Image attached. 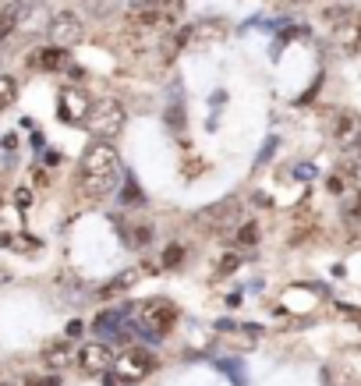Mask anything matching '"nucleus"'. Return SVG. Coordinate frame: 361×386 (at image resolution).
I'll return each instance as SVG.
<instances>
[{
	"label": "nucleus",
	"instance_id": "obj_1",
	"mask_svg": "<svg viewBox=\"0 0 361 386\" xmlns=\"http://www.w3.org/2000/svg\"><path fill=\"white\" fill-rule=\"evenodd\" d=\"M117 174H121V156L110 142H93L82 153V188H85V195H93V199L107 195L117 185Z\"/></svg>",
	"mask_w": 361,
	"mask_h": 386
},
{
	"label": "nucleus",
	"instance_id": "obj_2",
	"mask_svg": "<svg viewBox=\"0 0 361 386\" xmlns=\"http://www.w3.org/2000/svg\"><path fill=\"white\" fill-rule=\"evenodd\" d=\"M177 315H181V312H177L174 301H167V298H149V301L135 305L131 326H135V333L146 337V340H163V337L174 329Z\"/></svg>",
	"mask_w": 361,
	"mask_h": 386
},
{
	"label": "nucleus",
	"instance_id": "obj_3",
	"mask_svg": "<svg viewBox=\"0 0 361 386\" xmlns=\"http://www.w3.org/2000/svg\"><path fill=\"white\" fill-rule=\"evenodd\" d=\"M128 124V110L121 100H100L93 103L89 117H85V128L96 135V139H117Z\"/></svg>",
	"mask_w": 361,
	"mask_h": 386
},
{
	"label": "nucleus",
	"instance_id": "obj_4",
	"mask_svg": "<svg viewBox=\"0 0 361 386\" xmlns=\"http://www.w3.org/2000/svg\"><path fill=\"white\" fill-rule=\"evenodd\" d=\"M110 368H114V379H117V382H138V379L153 375V372L160 368V361H156V354L146 351V347H128Z\"/></svg>",
	"mask_w": 361,
	"mask_h": 386
},
{
	"label": "nucleus",
	"instance_id": "obj_5",
	"mask_svg": "<svg viewBox=\"0 0 361 386\" xmlns=\"http://www.w3.org/2000/svg\"><path fill=\"white\" fill-rule=\"evenodd\" d=\"M128 25L146 29V33H167V29H177V11H170L163 4H131Z\"/></svg>",
	"mask_w": 361,
	"mask_h": 386
},
{
	"label": "nucleus",
	"instance_id": "obj_6",
	"mask_svg": "<svg viewBox=\"0 0 361 386\" xmlns=\"http://www.w3.org/2000/svg\"><path fill=\"white\" fill-rule=\"evenodd\" d=\"M326 22L333 25V40L340 43V50L354 54L361 47V22L354 18L350 8H329L326 11Z\"/></svg>",
	"mask_w": 361,
	"mask_h": 386
},
{
	"label": "nucleus",
	"instance_id": "obj_7",
	"mask_svg": "<svg viewBox=\"0 0 361 386\" xmlns=\"http://www.w3.org/2000/svg\"><path fill=\"white\" fill-rule=\"evenodd\" d=\"M131 312H135V305H121V308H114V312H103V315L96 319V333H100V337H110V340H117V344H128V340L135 337Z\"/></svg>",
	"mask_w": 361,
	"mask_h": 386
},
{
	"label": "nucleus",
	"instance_id": "obj_8",
	"mask_svg": "<svg viewBox=\"0 0 361 386\" xmlns=\"http://www.w3.org/2000/svg\"><path fill=\"white\" fill-rule=\"evenodd\" d=\"M50 36H54V47L68 50L85 40V22L75 11H57V15H50Z\"/></svg>",
	"mask_w": 361,
	"mask_h": 386
},
{
	"label": "nucleus",
	"instance_id": "obj_9",
	"mask_svg": "<svg viewBox=\"0 0 361 386\" xmlns=\"http://www.w3.org/2000/svg\"><path fill=\"white\" fill-rule=\"evenodd\" d=\"M57 110H61V121H68V124H85V117H89V110H93V100H89L82 89L64 86V89L57 93Z\"/></svg>",
	"mask_w": 361,
	"mask_h": 386
},
{
	"label": "nucleus",
	"instance_id": "obj_10",
	"mask_svg": "<svg viewBox=\"0 0 361 386\" xmlns=\"http://www.w3.org/2000/svg\"><path fill=\"white\" fill-rule=\"evenodd\" d=\"M195 223H202L206 230H234L241 220H237V199H220L216 206H206L199 216H195Z\"/></svg>",
	"mask_w": 361,
	"mask_h": 386
},
{
	"label": "nucleus",
	"instance_id": "obj_11",
	"mask_svg": "<svg viewBox=\"0 0 361 386\" xmlns=\"http://www.w3.org/2000/svg\"><path fill=\"white\" fill-rule=\"evenodd\" d=\"M329 139H333L336 146H357V142H361V117L340 110V114L333 117V124H329Z\"/></svg>",
	"mask_w": 361,
	"mask_h": 386
},
{
	"label": "nucleus",
	"instance_id": "obj_12",
	"mask_svg": "<svg viewBox=\"0 0 361 386\" xmlns=\"http://www.w3.org/2000/svg\"><path fill=\"white\" fill-rule=\"evenodd\" d=\"M75 361H78L82 372H107L114 365V354H110L107 344H85V347H78Z\"/></svg>",
	"mask_w": 361,
	"mask_h": 386
},
{
	"label": "nucleus",
	"instance_id": "obj_13",
	"mask_svg": "<svg viewBox=\"0 0 361 386\" xmlns=\"http://www.w3.org/2000/svg\"><path fill=\"white\" fill-rule=\"evenodd\" d=\"M25 64L32 71H61V68H68V50L64 47H43V50L29 54Z\"/></svg>",
	"mask_w": 361,
	"mask_h": 386
},
{
	"label": "nucleus",
	"instance_id": "obj_14",
	"mask_svg": "<svg viewBox=\"0 0 361 386\" xmlns=\"http://www.w3.org/2000/svg\"><path fill=\"white\" fill-rule=\"evenodd\" d=\"M25 15H29V0H11V4L0 8V43L11 40V33L22 25Z\"/></svg>",
	"mask_w": 361,
	"mask_h": 386
},
{
	"label": "nucleus",
	"instance_id": "obj_15",
	"mask_svg": "<svg viewBox=\"0 0 361 386\" xmlns=\"http://www.w3.org/2000/svg\"><path fill=\"white\" fill-rule=\"evenodd\" d=\"M0 248H11L18 255H29V252H40V238H29V234H0Z\"/></svg>",
	"mask_w": 361,
	"mask_h": 386
},
{
	"label": "nucleus",
	"instance_id": "obj_16",
	"mask_svg": "<svg viewBox=\"0 0 361 386\" xmlns=\"http://www.w3.org/2000/svg\"><path fill=\"white\" fill-rule=\"evenodd\" d=\"M340 213H343V220H347L350 227H357V223H361V188H354V192H343Z\"/></svg>",
	"mask_w": 361,
	"mask_h": 386
},
{
	"label": "nucleus",
	"instance_id": "obj_17",
	"mask_svg": "<svg viewBox=\"0 0 361 386\" xmlns=\"http://www.w3.org/2000/svg\"><path fill=\"white\" fill-rule=\"evenodd\" d=\"M259 234H262L259 223H255V220H244V223L234 227V245H237V248H251V245H259Z\"/></svg>",
	"mask_w": 361,
	"mask_h": 386
},
{
	"label": "nucleus",
	"instance_id": "obj_18",
	"mask_svg": "<svg viewBox=\"0 0 361 386\" xmlns=\"http://www.w3.org/2000/svg\"><path fill=\"white\" fill-rule=\"evenodd\" d=\"M142 276V269H128V273H121V276H114L107 287H100V298H114V294H121V291H128L135 280Z\"/></svg>",
	"mask_w": 361,
	"mask_h": 386
},
{
	"label": "nucleus",
	"instance_id": "obj_19",
	"mask_svg": "<svg viewBox=\"0 0 361 386\" xmlns=\"http://www.w3.org/2000/svg\"><path fill=\"white\" fill-rule=\"evenodd\" d=\"M121 230H124V238H128V245H149L153 241V223H121Z\"/></svg>",
	"mask_w": 361,
	"mask_h": 386
},
{
	"label": "nucleus",
	"instance_id": "obj_20",
	"mask_svg": "<svg viewBox=\"0 0 361 386\" xmlns=\"http://www.w3.org/2000/svg\"><path fill=\"white\" fill-rule=\"evenodd\" d=\"M43 361H47V365H68V361H71V347H68V340L47 344V347H43Z\"/></svg>",
	"mask_w": 361,
	"mask_h": 386
},
{
	"label": "nucleus",
	"instance_id": "obj_21",
	"mask_svg": "<svg viewBox=\"0 0 361 386\" xmlns=\"http://www.w3.org/2000/svg\"><path fill=\"white\" fill-rule=\"evenodd\" d=\"M15 100H18V82L11 75H0V110L15 107Z\"/></svg>",
	"mask_w": 361,
	"mask_h": 386
},
{
	"label": "nucleus",
	"instance_id": "obj_22",
	"mask_svg": "<svg viewBox=\"0 0 361 386\" xmlns=\"http://www.w3.org/2000/svg\"><path fill=\"white\" fill-rule=\"evenodd\" d=\"M117 4H121V0H85V8H89L96 18H107V15H114V11H117Z\"/></svg>",
	"mask_w": 361,
	"mask_h": 386
},
{
	"label": "nucleus",
	"instance_id": "obj_23",
	"mask_svg": "<svg viewBox=\"0 0 361 386\" xmlns=\"http://www.w3.org/2000/svg\"><path fill=\"white\" fill-rule=\"evenodd\" d=\"M184 262V245H167V252H163V266L167 269H177Z\"/></svg>",
	"mask_w": 361,
	"mask_h": 386
},
{
	"label": "nucleus",
	"instance_id": "obj_24",
	"mask_svg": "<svg viewBox=\"0 0 361 386\" xmlns=\"http://www.w3.org/2000/svg\"><path fill=\"white\" fill-rule=\"evenodd\" d=\"M241 266V252H230V255H223L220 259V266H216V276H223V273H234Z\"/></svg>",
	"mask_w": 361,
	"mask_h": 386
},
{
	"label": "nucleus",
	"instance_id": "obj_25",
	"mask_svg": "<svg viewBox=\"0 0 361 386\" xmlns=\"http://www.w3.org/2000/svg\"><path fill=\"white\" fill-rule=\"evenodd\" d=\"M167 124H174L177 135L184 131V110H181V103H174V110H167Z\"/></svg>",
	"mask_w": 361,
	"mask_h": 386
},
{
	"label": "nucleus",
	"instance_id": "obj_26",
	"mask_svg": "<svg viewBox=\"0 0 361 386\" xmlns=\"http://www.w3.org/2000/svg\"><path fill=\"white\" fill-rule=\"evenodd\" d=\"M25 386H61V379L57 375H32V379H25Z\"/></svg>",
	"mask_w": 361,
	"mask_h": 386
},
{
	"label": "nucleus",
	"instance_id": "obj_27",
	"mask_svg": "<svg viewBox=\"0 0 361 386\" xmlns=\"http://www.w3.org/2000/svg\"><path fill=\"white\" fill-rule=\"evenodd\" d=\"M121 199H124V202H128V206H131V202H138V199H142V195H138V188H135V181H128V185H124V195H121Z\"/></svg>",
	"mask_w": 361,
	"mask_h": 386
},
{
	"label": "nucleus",
	"instance_id": "obj_28",
	"mask_svg": "<svg viewBox=\"0 0 361 386\" xmlns=\"http://www.w3.org/2000/svg\"><path fill=\"white\" fill-rule=\"evenodd\" d=\"M15 195H18V209H29L32 206V188H18Z\"/></svg>",
	"mask_w": 361,
	"mask_h": 386
},
{
	"label": "nucleus",
	"instance_id": "obj_29",
	"mask_svg": "<svg viewBox=\"0 0 361 386\" xmlns=\"http://www.w3.org/2000/svg\"><path fill=\"white\" fill-rule=\"evenodd\" d=\"M220 368H223V372H230L237 386H244V379H241V372H237V361H220Z\"/></svg>",
	"mask_w": 361,
	"mask_h": 386
},
{
	"label": "nucleus",
	"instance_id": "obj_30",
	"mask_svg": "<svg viewBox=\"0 0 361 386\" xmlns=\"http://www.w3.org/2000/svg\"><path fill=\"white\" fill-rule=\"evenodd\" d=\"M297 177H315V167H308V163H301V170H297Z\"/></svg>",
	"mask_w": 361,
	"mask_h": 386
},
{
	"label": "nucleus",
	"instance_id": "obj_31",
	"mask_svg": "<svg viewBox=\"0 0 361 386\" xmlns=\"http://www.w3.org/2000/svg\"><path fill=\"white\" fill-rule=\"evenodd\" d=\"M354 163H357V167H361V142H357V146H354Z\"/></svg>",
	"mask_w": 361,
	"mask_h": 386
},
{
	"label": "nucleus",
	"instance_id": "obj_32",
	"mask_svg": "<svg viewBox=\"0 0 361 386\" xmlns=\"http://www.w3.org/2000/svg\"><path fill=\"white\" fill-rule=\"evenodd\" d=\"M135 4H167V0H135Z\"/></svg>",
	"mask_w": 361,
	"mask_h": 386
}]
</instances>
